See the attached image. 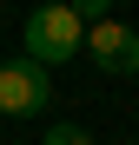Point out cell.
<instances>
[{
	"instance_id": "277c9868",
	"label": "cell",
	"mask_w": 139,
	"mask_h": 145,
	"mask_svg": "<svg viewBox=\"0 0 139 145\" xmlns=\"http://www.w3.org/2000/svg\"><path fill=\"white\" fill-rule=\"evenodd\" d=\"M40 145H99V138H93L86 125H73V119H53V125H46V138Z\"/></svg>"
},
{
	"instance_id": "7a4b0ae2",
	"label": "cell",
	"mask_w": 139,
	"mask_h": 145,
	"mask_svg": "<svg viewBox=\"0 0 139 145\" xmlns=\"http://www.w3.org/2000/svg\"><path fill=\"white\" fill-rule=\"evenodd\" d=\"M46 106H53V72L33 66L27 53H20V59H0V112H7V119H33Z\"/></svg>"
},
{
	"instance_id": "6da1fadb",
	"label": "cell",
	"mask_w": 139,
	"mask_h": 145,
	"mask_svg": "<svg viewBox=\"0 0 139 145\" xmlns=\"http://www.w3.org/2000/svg\"><path fill=\"white\" fill-rule=\"evenodd\" d=\"M20 40H27L33 66H66V59L86 53V20H80V7H33Z\"/></svg>"
},
{
	"instance_id": "3957f363",
	"label": "cell",
	"mask_w": 139,
	"mask_h": 145,
	"mask_svg": "<svg viewBox=\"0 0 139 145\" xmlns=\"http://www.w3.org/2000/svg\"><path fill=\"white\" fill-rule=\"evenodd\" d=\"M86 59L113 79H126V72H139V33L126 20H99V27H86Z\"/></svg>"
}]
</instances>
